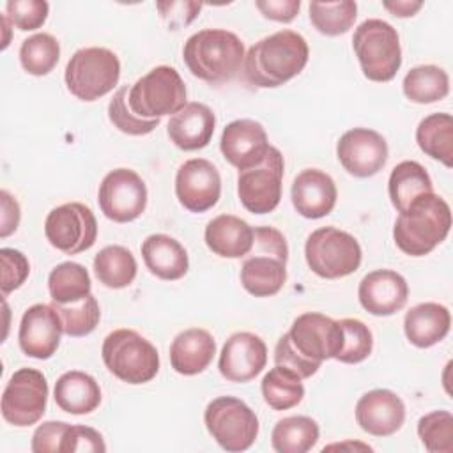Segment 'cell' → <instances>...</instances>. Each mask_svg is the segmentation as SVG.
<instances>
[{
    "mask_svg": "<svg viewBox=\"0 0 453 453\" xmlns=\"http://www.w3.org/2000/svg\"><path fill=\"white\" fill-rule=\"evenodd\" d=\"M308 55V42L301 34L274 32L255 42L244 55V80L258 88L280 87L304 69Z\"/></svg>",
    "mask_w": 453,
    "mask_h": 453,
    "instance_id": "6da1fadb",
    "label": "cell"
},
{
    "mask_svg": "<svg viewBox=\"0 0 453 453\" xmlns=\"http://www.w3.org/2000/svg\"><path fill=\"white\" fill-rule=\"evenodd\" d=\"M182 58L195 78L211 85H221L241 71L244 44L234 32L203 28L188 37Z\"/></svg>",
    "mask_w": 453,
    "mask_h": 453,
    "instance_id": "7a4b0ae2",
    "label": "cell"
},
{
    "mask_svg": "<svg viewBox=\"0 0 453 453\" xmlns=\"http://www.w3.org/2000/svg\"><path fill=\"white\" fill-rule=\"evenodd\" d=\"M451 209L435 193L416 198L398 214L393 226L395 244L411 257H425L449 234Z\"/></svg>",
    "mask_w": 453,
    "mask_h": 453,
    "instance_id": "3957f363",
    "label": "cell"
},
{
    "mask_svg": "<svg viewBox=\"0 0 453 453\" xmlns=\"http://www.w3.org/2000/svg\"><path fill=\"white\" fill-rule=\"evenodd\" d=\"M288 246L285 235L273 226L253 228V246L241 265V283L255 297H269L287 281Z\"/></svg>",
    "mask_w": 453,
    "mask_h": 453,
    "instance_id": "277c9868",
    "label": "cell"
},
{
    "mask_svg": "<svg viewBox=\"0 0 453 453\" xmlns=\"http://www.w3.org/2000/svg\"><path fill=\"white\" fill-rule=\"evenodd\" d=\"M352 48L363 74L372 81H389L402 65V48L396 28L384 19H365L352 35Z\"/></svg>",
    "mask_w": 453,
    "mask_h": 453,
    "instance_id": "5b68a950",
    "label": "cell"
},
{
    "mask_svg": "<svg viewBox=\"0 0 453 453\" xmlns=\"http://www.w3.org/2000/svg\"><path fill=\"white\" fill-rule=\"evenodd\" d=\"M101 356L110 373L127 384H145L159 372L157 349L133 329L111 331L103 342Z\"/></svg>",
    "mask_w": 453,
    "mask_h": 453,
    "instance_id": "8992f818",
    "label": "cell"
},
{
    "mask_svg": "<svg viewBox=\"0 0 453 453\" xmlns=\"http://www.w3.org/2000/svg\"><path fill=\"white\" fill-rule=\"evenodd\" d=\"M120 78L119 57L99 46L81 48L73 53L65 65V85L81 101H96L113 90Z\"/></svg>",
    "mask_w": 453,
    "mask_h": 453,
    "instance_id": "52a82bcc",
    "label": "cell"
},
{
    "mask_svg": "<svg viewBox=\"0 0 453 453\" xmlns=\"http://www.w3.org/2000/svg\"><path fill=\"white\" fill-rule=\"evenodd\" d=\"M304 257L317 276L336 280L357 271L363 253L357 239L349 232L336 226H322L308 235Z\"/></svg>",
    "mask_w": 453,
    "mask_h": 453,
    "instance_id": "ba28073f",
    "label": "cell"
},
{
    "mask_svg": "<svg viewBox=\"0 0 453 453\" xmlns=\"http://www.w3.org/2000/svg\"><path fill=\"white\" fill-rule=\"evenodd\" d=\"M131 110L142 119L175 115L186 103V85L170 65H157L138 78L127 92Z\"/></svg>",
    "mask_w": 453,
    "mask_h": 453,
    "instance_id": "9c48e42d",
    "label": "cell"
},
{
    "mask_svg": "<svg viewBox=\"0 0 453 453\" xmlns=\"http://www.w3.org/2000/svg\"><path fill=\"white\" fill-rule=\"evenodd\" d=\"M203 423L211 437L230 453L250 449L258 435L257 414L235 396H218L209 402Z\"/></svg>",
    "mask_w": 453,
    "mask_h": 453,
    "instance_id": "30bf717a",
    "label": "cell"
},
{
    "mask_svg": "<svg viewBox=\"0 0 453 453\" xmlns=\"http://www.w3.org/2000/svg\"><path fill=\"white\" fill-rule=\"evenodd\" d=\"M44 234L53 248L65 255H76L94 246L97 221L90 207L80 202H69L48 212Z\"/></svg>",
    "mask_w": 453,
    "mask_h": 453,
    "instance_id": "8fae6325",
    "label": "cell"
},
{
    "mask_svg": "<svg viewBox=\"0 0 453 453\" xmlns=\"http://www.w3.org/2000/svg\"><path fill=\"white\" fill-rule=\"evenodd\" d=\"M48 382L35 368L16 370L2 393V416L14 426L35 425L46 412Z\"/></svg>",
    "mask_w": 453,
    "mask_h": 453,
    "instance_id": "7c38bea8",
    "label": "cell"
},
{
    "mask_svg": "<svg viewBox=\"0 0 453 453\" xmlns=\"http://www.w3.org/2000/svg\"><path fill=\"white\" fill-rule=\"evenodd\" d=\"M285 161L281 152L271 145L265 159L237 175V195L242 207L253 214L273 212L281 198Z\"/></svg>",
    "mask_w": 453,
    "mask_h": 453,
    "instance_id": "4fadbf2b",
    "label": "cell"
},
{
    "mask_svg": "<svg viewBox=\"0 0 453 453\" xmlns=\"http://www.w3.org/2000/svg\"><path fill=\"white\" fill-rule=\"evenodd\" d=\"M97 202L101 212L115 223L134 221L147 207V186L129 168H115L99 184Z\"/></svg>",
    "mask_w": 453,
    "mask_h": 453,
    "instance_id": "5bb4252c",
    "label": "cell"
},
{
    "mask_svg": "<svg viewBox=\"0 0 453 453\" xmlns=\"http://www.w3.org/2000/svg\"><path fill=\"white\" fill-rule=\"evenodd\" d=\"M287 334L299 356L319 366L340 352L343 340L340 322L319 311L299 315Z\"/></svg>",
    "mask_w": 453,
    "mask_h": 453,
    "instance_id": "9a60e30c",
    "label": "cell"
},
{
    "mask_svg": "<svg viewBox=\"0 0 453 453\" xmlns=\"http://www.w3.org/2000/svg\"><path fill=\"white\" fill-rule=\"evenodd\" d=\"M388 142L368 127H354L342 134L336 156L342 166L354 177L365 179L379 173L388 161Z\"/></svg>",
    "mask_w": 453,
    "mask_h": 453,
    "instance_id": "2e32d148",
    "label": "cell"
},
{
    "mask_svg": "<svg viewBox=\"0 0 453 453\" xmlns=\"http://www.w3.org/2000/svg\"><path fill=\"white\" fill-rule=\"evenodd\" d=\"M175 195L189 212L212 209L221 196V175L218 168L203 157L188 159L177 170Z\"/></svg>",
    "mask_w": 453,
    "mask_h": 453,
    "instance_id": "e0dca14e",
    "label": "cell"
},
{
    "mask_svg": "<svg viewBox=\"0 0 453 453\" xmlns=\"http://www.w3.org/2000/svg\"><path fill=\"white\" fill-rule=\"evenodd\" d=\"M219 149L223 157L239 172L260 165L271 145L264 126L251 119H237L225 126Z\"/></svg>",
    "mask_w": 453,
    "mask_h": 453,
    "instance_id": "ac0fdd59",
    "label": "cell"
},
{
    "mask_svg": "<svg viewBox=\"0 0 453 453\" xmlns=\"http://www.w3.org/2000/svg\"><path fill=\"white\" fill-rule=\"evenodd\" d=\"M62 333L60 317L51 304H32L19 322V349L28 357L50 359L60 345Z\"/></svg>",
    "mask_w": 453,
    "mask_h": 453,
    "instance_id": "d6986e66",
    "label": "cell"
},
{
    "mask_svg": "<svg viewBox=\"0 0 453 453\" xmlns=\"http://www.w3.org/2000/svg\"><path fill=\"white\" fill-rule=\"evenodd\" d=\"M267 363V347L264 340L248 331L234 333L223 345L218 368L230 382H248L255 379Z\"/></svg>",
    "mask_w": 453,
    "mask_h": 453,
    "instance_id": "ffe728a7",
    "label": "cell"
},
{
    "mask_svg": "<svg viewBox=\"0 0 453 453\" xmlns=\"http://www.w3.org/2000/svg\"><path fill=\"white\" fill-rule=\"evenodd\" d=\"M357 297L368 313L389 317L405 306L409 287L400 273L393 269H375L359 281Z\"/></svg>",
    "mask_w": 453,
    "mask_h": 453,
    "instance_id": "44dd1931",
    "label": "cell"
},
{
    "mask_svg": "<svg viewBox=\"0 0 453 453\" xmlns=\"http://www.w3.org/2000/svg\"><path fill=\"white\" fill-rule=\"evenodd\" d=\"M356 421L370 435H393L405 421V403L389 389H372L357 400Z\"/></svg>",
    "mask_w": 453,
    "mask_h": 453,
    "instance_id": "7402d4cb",
    "label": "cell"
},
{
    "mask_svg": "<svg viewBox=\"0 0 453 453\" xmlns=\"http://www.w3.org/2000/svg\"><path fill=\"white\" fill-rule=\"evenodd\" d=\"M290 196L294 209L303 218L319 219L334 209L338 191L331 175L317 168H306L294 179Z\"/></svg>",
    "mask_w": 453,
    "mask_h": 453,
    "instance_id": "603a6c76",
    "label": "cell"
},
{
    "mask_svg": "<svg viewBox=\"0 0 453 453\" xmlns=\"http://www.w3.org/2000/svg\"><path fill=\"white\" fill-rule=\"evenodd\" d=\"M216 127L212 110L203 103H188L168 120V136L180 150H198L209 145Z\"/></svg>",
    "mask_w": 453,
    "mask_h": 453,
    "instance_id": "cb8c5ba5",
    "label": "cell"
},
{
    "mask_svg": "<svg viewBox=\"0 0 453 453\" xmlns=\"http://www.w3.org/2000/svg\"><path fill=\"white\" fill-rule=\"evenodd\" d=\"M216 354L212 334L202 327H189L179 333L170 345L172 368L180 375L202 373Z\"/></svg>",
    "mask_w": 453,
    "mask_h": 453,
    "instance_id": "d4e9b609",
    "label": "cell"
},
{
    "mask_svg": "<svg viewBox=\"0 0 453 453\" xmlns=\"http://www.w3.org/2000/svg\"><path fill=\"white\" fill-rule=\"evenodd\" d=\"M207 248L223 258L246 257L253 246V226L234 214H219L205 226Z\"/></svg>",
    "mask_w": 453,
    "mask_h": 453,
    "instance_id": "484cf974",
    "label": "cell"
},
{
    "mask_svg": "<svg viewBox=\"0 0 453 453\" xmlns=\"http://www.w3.org/2000/svg\"><path fill=\"white\" fill-rule=\"evenodd\" d=\"M142 257L147 269L161 280H180L189 267L186 248L166 234H152L142 242Z\"/></svg>",
    "mask_w": 453,
    "mask_h": 453,
    "instance_id": "4316f807",
    "label": "cell"
},
{
    "mask_svg": "<svg viewBox=\"0 0 453 453\" xmlns=\"http://www.w3.org/2000/svg\"><path fill=\"white\" fill-rule=\"evenodd\" d=\"M449 310L439 303L416 304L405 313L403 319L407 340L419 349H428L444 340L449 333Z\"/></svg>",
    "mask_w": 453,
    "mask_h": 453,
    "instance_id": "83f0119b",
    "label": "cell"
},
{
    "mask_svg": "<svg viewBox=\"0 0 453 453\" xmlns=\"http://www.w3.org/2000/svg\"><path fill=\"white\" fill-rule=\"evenodd\" d=\"M55 403L69 414H88L101 403V388L96 379L80 370L62 373L53 389Z\"/></svg>",
    "mask_w": 453,
    "mask_h": 453,
    "instance_id": "f1b7e54d",
    "label": "cell"
},
{
    "mask_svg": "<svg viewBox=\"0 0 453 453\" xmlns=\"http://www.w3.org/2000/svg\"><path fill=\"white\" fill-rule=\"evenodd\" d=\"M388 193L393 207L403 212L416 198L434 193V184L423 165L418 161H402L391 170Z\"/></svg>",
    "mask_w": 453,
    "mask_h": 453,
    "instance_id": "f546056e",
    "label": "cell"
},
{
    "mask_svg": "<svg viewBox=\"0 0 453 453\" xmlns=\"http://www.w3.org/2000/svg\"><path fill=\"white\" fill-rule=\"evenodd\" d=\"M416 142L426 156L448 168L453 166V117L449 113L425 117L416 127Z\"/></svg>",
    "mask_w": 453,
    "mask_h": 453,
    "instance_id": "4dcf8cb0",
    "label": "cell"
},
{
    "mask_svg": "<svg viewBox=\"0 0 453 453\" xmlns=\"http://www.w3.org/2000/svg\"><path fill=\"white\" fill-rule=\"evenodd\" d=\"M134 255L119 244L104 246L94 258V273L108 288H126L136 278Z\"/></svg>",
    "mask_w": 453,
    "mask_h": 453,
    "instance_id": "1f68e13d",
    "label": "cell"
},
{
    "mask_svg": "<svg viewBox=\"0 0 453 453\" xmlns=\"http://www.w3.org/2000/svg\"><path fill=\"white\" fill-rule=\"evenodd\" d=\"M319 425L308 416L280 419L271 432L273 449L278 453H306L319 441Z\"/></svg>",
    "mask_w": 453,
    "mask_h": 453,
    "instance_id": "d6a6232c",
    "label": "cell"
},
{
    "mask_svg": "<svg viewBox=\"0 0 453 453\" xmlns=\"http://www.w3.org/2000/svg\"><path fill=\"white\" fill-rule=\"evenodd\" d=\"M407 99L418 104H428L441 101L449 92L448 73L437 65H416L412 67L402 83Z\"/></svg>",
    "mask_w": 453,
    "mask_h": 453,
    "instance_id": "836d02e7",
    "label": "cell"
},
{
    "mask_svg": "<svg viewBox=\"0 0 453 453\" xmlns=\"http://www.w3.org/2000/svg\"><path fill=\"white\" fill-rule=\"evenodd\" d=\"M92 281L88 271L76 262L55 265L48 276V290L55 304H71L90 294Z\"/></svg>",
    "mask_w": 453,
    "mask_h": 453,
    "instance_id": "e575fe53",
    "label": "cell"
},
{
    "mask_svg": "<svg viewBox=\"0 0 453 453\" xmlns=\"http://www.w3.org/2000/svg\"><path fill=\"white\" fill-rule=\"evenodd\" d=\"M303 379L292 370L276 365L262 379V396L274 411H287L296 407L304 396Z\"/></svg>",
    "mask_w": 453,
    "mask_h": 453,
    "instance_id": "d590c367",
    "label": "cell"
},
{
    "mask_svg": "<svg viewBox=\"0 0 453 453\" xmlns=\"http://www.w3.org/2000/svg\"><path fill=\"white\" fill-rule=\"evenodd\" d=\"M60 58L58 41L46 32L34 34L19 46V62L28 74L44 76L53 71Z\"/></svg>",
    "mask_w": 453,
    "mask_h": 453,
    "instance_id": "8d00e7d4",
    "label": "cell"
},
{
    "mask_svg": "<svg viewBox=\"0 0 453 453\" xmlns=\"http://www.w3.org/2000/svg\"><path fill=\"white\" fill-rule=\"evenodd\" d=\"M357 5L352 0L310 2V21L324 35L345 34L356 21Z\"/></svg>",
    "mask_w": 453,
    "mask_h": 453,
    "instance_id": "74e56055",
    "label": "cell"
},
{
    "mask_svg": "<svg viewBox=\"0 0 453 453\" xmlns=\"http://www.w3.org/2000/svg\"><path fill=\"white\" fill-rule=\"evenodd\" d=\"M51 306L57 310L62 322V329L67 336H73V338L87 336L99 324L101 310H99L97 299L92 294L71 304L51 303Z\"/></svg>",
    "mask_w": 453,
    "mask_h": 453,
    "instance_id": "f35d334b",
    "label": "cell"
},
{
    "mask_svg": "<svg viewBox=\"0 0 453 453\" xmlns=\"http://www.w3.org/2000/svg\"><path fill=\"white\" fill-rule=\"evenodd\" d=\"M418 435L430 453L453 451V416L449 411H434L419 418Z\"/></svg>",
    "mask_w": 453,
    "mask_h": 453,
    "instance_id": "ab89813d",
    "label": "cell"
},
{
    "mask_svg": "<svg viewBox=\"0 0 453 453\" xmlns=\"http://www.w3.org/2000/svg\"><path fill=\"white\" fill-rule=\"evenodd\" d=\"M127 92H129V87L124 85L110 99V104H108L110 122L119 131H122L126 134H131V136H143V134L152 133L159 126L161 119H142V117H138L129 106Z\"/></svg>",
    "mask_w": 453,
    "mask_h": 453,
    "instance_id": "60d3db41",
    "label": "cell"
},
{
    "mask_svg": "<svg viewBox=\"0 0 453 453\" xmlns=\"http://www.w3.org/2000/svg\"><path fill=\"white\" fill-rule=\"evenodd\" d=\"M338 322L342 326L343 340H342V349L334 356V359L347 365H356L365 361L373 349V336L370 327L359 319H342Z\"/></svg>",
    "mask_w": 453,
    "mask_h": 453,
    "instance_id": "b9f144b4",
    "label": "cell"
},
{
    "mask_svg": "<svg viewBox=\"0 0 453 453\" xmlns=\"http://www.w3.org/2000/svg\"><path fill=\"white\" fill-rule=\"evenodd\" d=\"M50 5L44 0H9L5 4V18L18 30H35L44 25Z\"/></svg>",
    "mask_w": 453,
    "mask_h": 453,
    "instance_id": "7bdbcfd3",
    "label": "cell"
},
{
    "mask_svg": "<svg viewBox=\"0 0 453 453\" xmlns=\"http://www.w3.org/2000/svg\"><path fill=\"white\" fill-rule=\"evenodd\" d=\"M0 264H2V296L5 297L9 292L19 288L30 273V264L27 257L14 248L0 250Z\"/></svg>",
    "mask_w": 453,
    "mask_h": 453,
    "instance_id": "ee69618b",
    "label": "cell"
},
{
    "mask_svg": "<svg viewBox=\"0 0 453 453\" xmlns=\"http://www.w3.org/2000/svg\"><path fill=\"white\" fill-rule=\"evenodd\" d=\"M81 451H106V444L103 435L85 425H69L64 434L60 453H81Z\"/></svg>",
    "mask_w": 453,
    "mask_h": 453,
    "instance_id": "f6af8a7d",
    "label": "cell"
},
{
    "mask_svg": "<svg viewBox=\"0 0 453 453\" xmlns=\"http://www.w3.org/2000/svg\"><path fill=\"white\" fill-rule=\"evenodd\" d=\"M274 363L280 365V366H285L288 370H292L296 375H299L301 379H308L311 377L313 373H317V370L320 368L319 365L315 363H310L306 361L304 357L299 356V352L290 345V340H288V334L285 333L278 343H276V349H274Z\"/></svg>",
    "mask_w": 453,
    "mask_h": 453,
    "instance_id": "bcb514c9",
    "label": "cell"
},
{
    "mask_svg": "<svg viewBox=\"0 0 453 453\" xmlns=\"http://www.w3.org/2000/svg\"><path fill=\"white\" fill-rule=\"evenodd\" d=\"M69 423L65 421H44L39 425L32 435V451L34 453H60L62 439Z\"/></svg>",
    "mask_w": 453,
    "mask_h": 453,
    "instance_id": "7dc6e473",
    "label": "cell"
},
{
    "mask_svg": "<svg viewBox=\"0 0 453 453\" xmlns=\"http://www.w3.org/2000/svg\"><path fill=\"white\" fill-rule=\"evenodd\" d=\"M156 7L170 30L189 25L202 11L200 2H157Z\"/></svg>",
    "mask_w": 453,
    "mask_h": 453,
    "instance_id": "c3c4849f",
    "label": "cell"
},
{
    "mask_svg": "<svg viewBox=\"0 0 453 453\" xmlns=\"http://www.w3.org/2000/svg\"><path fill=\"white\" fill-rule=\"evenodd\" d=\"M257 9L269 19L280 23H290L301 7L299 0H257Z\"/></svg>",
    "mask_w": 453,
    "mask_h": 453,
    "instance_id": "681fc988",
    "label": "cell"
},
{
    "mask_svg": "<svg viewBox=\"0 0 453 453\" xmlns=\"http://www.w3.org/2000/svg\"><path fill=\"white\" fill-rule=\"evenodd\" d=\"M0 200H2V226H0V237H7L12 232H16L19 225V203L16 198H12L5 189L0 191Z\"/></svg>",
    "mask_w": 453,
    "mask_h": 453,
    "instance_id": "f907efd6",
    "label": "cell"
},
{
    "mask_svg": "<svg viewBox=\"0 0 453 453\" xmlns=\"http://www.w3.org/2000/svg\"><path fill=\"white\" fill-rule=\"evenodd\" d=\"M423 7V2H409V0H396V2H384V9H388L393 16L409 18L414 16Z\"/></svg>",
    "mask_w": 453,
    "mask_h": 453,
    "instance_id": "816d5d0a",
    "label": "cell"
}]
</instances>
